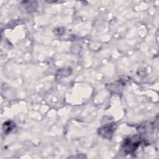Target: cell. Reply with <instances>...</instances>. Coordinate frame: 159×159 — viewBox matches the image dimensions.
<instances>
[{
  "label": "cell",
  "mask_w": 159,
  "mask_h": 159,
  "mask_svg": "<svg viewBox=\"0 0 159 159\" xmlns=\"http://www.w3.org/2000/svg\"><path fill=\"white\" fill-rule=\"evenodd\" d=\"M116 129V124L114 123L107 124L98 129V133L103 137L109 139L113 135Z\"/></svg>",
  "instance_id": "7a4b0ae2"
},
{
  "label": "cell",
  "mask_w": 159,
  "mask_h": 159,
  "mask_svg": "<svg viewBox=\"0 0 159 159\" xmlns=\"http://www.w3.org/2000/svg\"><path fill=\"white\" fill-rule=\"evenodd\" d=\"M2 129L4 133L7 134L16 129V124L12 121H7L4 123Z\"/></svg>",
  "instance_id": "3957f363"
},
{
  "label": "cell",
  "mask_w": 159,
  "mask_h": 159,
  "mask_svg": "<svg viewBox=\"0 0 159 159\" xmlns=\"http://www.w3.org/2000/svg\"><path fill=\"white\" fill-rule=\"evenodd\" d=\"M142 143V138L135 135L125 139L122 145V150L125 155L134 154Z\"/></svg>",
  "instance_id": "6da1fadb"
}]
</instances>
